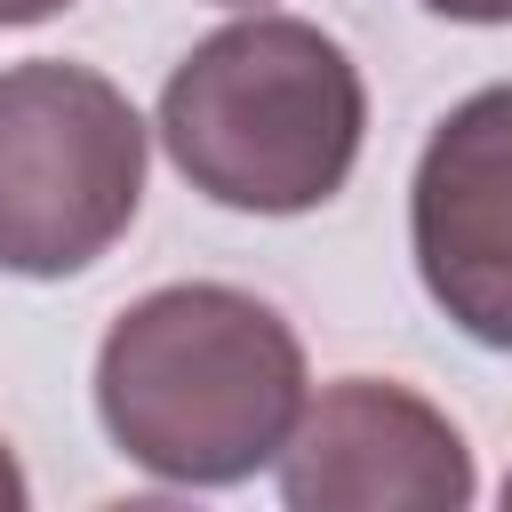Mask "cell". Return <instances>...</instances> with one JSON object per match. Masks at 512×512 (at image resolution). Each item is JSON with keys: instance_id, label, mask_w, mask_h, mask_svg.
<instances>
[{"instance_id": "6da1fadb", "label": "cell", "mask_w": 512, "mask_h": 512, "mask_svg": "<svg viewBox=\"0 0 512 512\" xmlns=\"http://www.w3.org/2000/svg\"><path fill=\"white\" fill-rule=\"evenodd\" d=\"M312 368L296 328L224 280L136 296L96 344V416L128 464L168 488H232L280 464Z\"/></svg>"}, {"instance_id": "7a4b0ae2", "label": "cell", "mask_w": 512, "mask_h": 512, "mask_svg": "<svg viewBox=\"0 0 512 512\" xmlns=\"http://www.w3.org/2000/svg\"><path fill=\"white\" fill-rule=\"evenodd\" d=\"M368 88L344 40L304 16L248 8L208 32L160 88V144L176 176L240 216H304L352 184Z\"/></svg>"}, {"instance_id": "3957f363", "label": "cell", "mask_w": 512, "mask_h": 512, "mask_svg": "<svg viewBox=\"0 0 512 512\" xmlns=\"http://www.w3.org/2000/svg\"><path fill=\"white\" fill-rule=\"evenodd\" d=\"M144 208L136 104L64 56L0 72V272L72 280L120 248Z\"/></svg>"}, {"instance_id": "277c9868", "label": "cell", "mask_w": 512, "mask_h": 512, "mask_svg": "<svg viewBox=\"0 0 512 512\" xmlns=\"http://www.w3.org/2000/svg\"><path fill=\"white\" fill-rule=\"evenodd\" d=\"M408 248L424 296L488 352H512V80L472 88L416 160Z\"/></svg>"}, {"instance_id": "5b68a950", "label": "cell", "mask_w": 512, "mask_h": 512, "mask_svg": "<svg viewBox=\"0 0 512 512\" xmlns=\"http://www.w3.org/2000/svg\"><path fill=\"white\" fill-rule=\"evenodd\" d=\"M464 432L392 376H336L304 400L280 448V496L296 512H464Z\"/></svg>"}, {"instance_id": "8992f818", "label": "cell", "mask_w": 512, "mask_h": 512, "mask_svg": "<svg viewBox=\"0 0 512 512\" xmlns=\"http://www.w3.org/2000/svg\"><path fill=\"white\" fill-rule=\"evenodd\" d=\"M448 24H512V0H424Z\"/></svg>"}, {"instance_id": "52a82bcc", "label": "cell", "mask_w": 512, "mask_h": 512, "mask_svg": "<svg viewBox=\"0 0 512 512\" xmlns=\"http://www.w3.org/2000/svg\"><path fill=\"white\" fill-rule=\"evenodd\" d=\"M32 504V480H24V464H16V448L0 440V512H24Z\"/></svg>"}, {"instance_id": "ba28073f", "label": "cell", "mask_w": 512, "mask_h": 512, "mask_svg": "<svg viewBox=\"0 0 512 512\" xmlns=\"http://www.w3.org/2000/svg\"><path fill=\"white\" fill-rule=\"evenodd\" d=\"M72 0H0V24H48V16H64Z\"/></svg>"}, {"instance_id": "9c48e42d", "label": "cell", "mask_w": 512, "mask_h": 512, "mask_svg": "<svg viewBox=\"0 0 512 512\" xmlns=\"http://www.w3.org/2000/svg\"><path fill=\"white\" fill-rule=\"evenodd\" d=\"M216 8H264V0H216Z\"/></svg>"}, {"instance_id": "30bf717a", "label": "cell", "mask_w": 512, "mask_h": 512, "mask_svg": "<svg viewBox=\"0 0 512 512\" xmlns=\"http://www.w3.org/2000/svg\"><path fill=\"white\" fill-rule=\"evenodd\" d=\"M504 504H512V472H504Z\"/></svg>"}]
</instances>
